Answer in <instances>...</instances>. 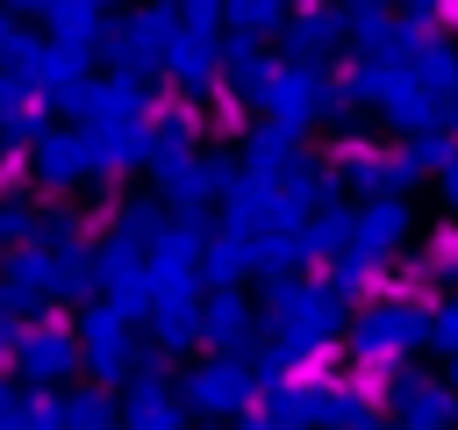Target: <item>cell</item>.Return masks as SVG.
Here are the masks:
<instances>
[{
	"mask_svg": "<svg viewBox=\"0 0 458 430\" xmlns=\"http://www.w3.org/2000/svg\"><path fill=\"white\" fill-rule=\"evenodd\" d=\"M401 229H408V215H394V208H372V215H365V229H358V244H365V251H379V244H394Z\"/></svg>",
	"mask_w": 458,
	"mask_h": 430,
	"instance_id": "6da1fadb",
	"label": "cell"
},
{
	"mask_svg": "<svg viewBox=\"0 0 458 430\" xmlns=\"http://www.w3.org/2000/svg\"><path fill=\"white\" fill-rule=\"evenodd\" d=\"M193 394H200L208 408H229V401H243V380H236V373H208Z\"/></svg>",
	"mask_w": 458,
	"mask_h": 430,
	"instance_id": "7a4b0ae2",
	"label": "cell"
},
{
	"mask_svg": "<svg viewBox=\"0 0 458 430\" xmlns=\"http://www.w3.org/2000/svg\"><path fill=\"white\" fill-rule=\"evenodd\" d=\"M64 358H72L64 337H36V344H29V373H64Z\"/></svg>",
	"mask_w": 458,
	"mask_h": 430,
	"instance_id": "3957f363",
	"label": "cell"
},
{
	"mask_svg": "<svg viewBox=\"0 0 458 430\" xmlns=\"http://www.w3.org/2000/svg\"><path fill=\"white\" fill-rule=\"evenodd\" d=\"M64 423H72V430H93V423H100V401H72Z\"/></svg>",
	"mask_w": 458,
	"mask_h": 430,
	"instance_id": "277c9868",
	"label": "cell"
},
{
	"mask_svg": "<svg viewBox=\"0 0 458 430\" xmlns=\"http://www.w3.org/2000/svg\"><path fill=\"white\" fill-rule=\"evenodd\" d=\"M250 430H265V423H250Z\"/></svg>",
	"mask_w": 458,
	"mask_h": 430,
	"instance_id": "5b68a950",
	"label": "cell"
}]
</instances>
